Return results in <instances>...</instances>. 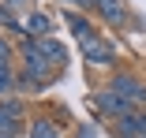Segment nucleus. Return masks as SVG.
Listing matches in <instances>:
<instances>
[{"label": "nucleus", "instance_id": "obj_10", "mask_svg": "<svg viewBox=\"0 0 146 138\" xmlns=\"http://www.w3.org/2000/svg\"><path fill=\"white\" fill-rule=\"evenodd\" d=\"M30 138H60V127H56L52 120H45V116H41V120H34V123H30Z\"/></svg>", "mask_w": 146, "mask_h": 138}, {"label": "nucleus", "instance_id": "obj_9", "mask_svg": "<svg viewBox=\"0 0 146 138\" xmlns=\"http://www.w3.org/2000/svg\"><path fill=\"white\" fill-rule=\"evenodd\" d=\"M41 52H45V60H49L52 67H64V60H68V49L56 41V37H45V41H41Z\"/></svg>", "mask_w": 146, "mask_h": 138}, {"label": "nucleus", "instance_id": "obj_12", "mask_svg": "<svg viewBox=\"0 0 146 138\" xmlns=\"http://www.w3.org/2000/svg\"><path fill=\"white\" fill-rule=\"evenodd\" d=\"M15 86H19V90H30V93H38V90H41V82H38V78H30V75L23 71V75H15Z\"/></svg>", "mask_w": 146, "mask_h": 138}, {"label": "nucleus", "instance_id": "obj_3", "mask_svg": "<svg viewBox=\"0 0 146 138\" xmlns=\"http://www.w3.org/2000/svg\"><path fill=\"white\" fill-rule=\"evenodd\" d=\"M109 90L120 93V97H124L127 104H135V108H146V82L135 78V75H116V78L109 82Z\"/></svg>", "mask_w": 146, "mask_h": 138}, {"label": "nucleus", "instance_id": "obj_11", "mask_svg": "<svg viewBox=\"0 0 146 138\" xmlns=\"http://www.w3.org/2000/svg\"><path fill=\"white\" fill-rule=\"evenodd\" d=\"M11 90H15V75H11V67H0V101H4Z\"/></svg>", "mask_w": 146, "mask_h": 138}, {"label": "nucleus", "instance_id": "obj_8", "mask_svg": "<svg viewBox=\"0 0 146 138\" xmlns=\"http://www.w3.org/2000/svg\"><path fill=\"white\" fill-rule=\"evenodd\" d=\"M101 15H105V22H112V26H124V19H127V8H124V0H98L94 4Z\"/></svg>", "mask_w": 146, "mask_h": 138}, {"label": "nucleus", "instance_id": "obj_16", "mask_svg": "<svg viewBox=\"0 0 146 138\" xmlns=\"http://www.w3.org/2000/svg\"><path fill=\"white\" fill-rule=\"evenodd\" d=\"M26 4V0H8V8H23Z\"/></svg>", "mask_w": 146, "mask_h": 138}, {"label": "nucleus", "instance_id": "obj_13", "mask_svg": "<svg viewBox=\"0 0 146 138\" xmlns=\"http://www.w3.org/2000/svg\"><path fill=\"white\" fill-rule=\"evenodd\" d=\"M8 60H11V45L0 37V67H8Z\"/></svg>", "mask_w": 146, "mask_h": 138}, {"label": "nucleus", "instance_id": "obj_1", "mask_svg": "<svg viewBox=\"0 0 146 138\" xmlns=\"http://www.w3.org/2000/svg\"><path fill=\"white\" fill-rule=\"evenodd\" d=\"M19 56H23V67H26V75H30V78H38L41 86H45V82L52 78V71H56V67L45 60V52H41V41L26 37V41L19 45Z\"/></svg>", "mask_w": 146, "mask_h": 138}, {"label": "nucleus", "instance_id": "obj_7", "mask_svg": "<svg viewBox=\"0 0 146 138\" xmlns=\"http://www.w3.org/2000/svg\"><path fill=\"white\" fill-rule=\"evenodd\" d=\"M19 116H23V104L19 101H8V97L0 101V131H11L15 134L19 131Z\"/></svg>", "mask_w": 146, "mask_h": 138}, {"label": "nucleus", "instance_id": "obj_6", "mask_svg": "<svg viewBox=\"0 0 146 138\" xmlns=\"http://www.w3.org/2000/svg\"><path fill=\"white\" fill-rule=\"evenodd\" d=\"M23 34L34 37V41H45V37L52 34V19H49L45 11H30V15H26V22H23Z\"/></svg>", "mask_w": 146, "mask_h": 138}, {"label": "nucleus", "instance_id": "obj_2", "mask_svg": "<svg viewBox=\"0 0 146 138\" xmlns=\"http://www.w3.org/2000/svg\"><path fill=\"white\" fill-rule=\"evenodd\" d=\"M79 49H82L86 64H94V67H112V60H116V49H112L105 37H98L94 30L79 37Z\"/></svg>", "mask_w": 146, "mask_h": 138}, {"label": "nucleus", "instance_id": "obj_4", "mask_svg": "<svg viewBox=\"0 0 146 138\" xmlns=\"http://www.w3.org/2000/svg\"><path fill=\"white\" fill-rule=\"evenodd\" d=\"M94 108H98V112H105L109 120H124V116H131V112H135V104H127L120 93H112V90L94 93Z\"/></svg>", "mask_w": 146, "mask_h": 138}, {"label": "nucleus", "instance_id": "obj_5", "mask_svg": "<svg viewBox=\"0 0 146 138\" xmlns=\"http://www.w3.org/2000/svg\"><path fill=\"white\" fill-rule=\"evenodd\" d=\"M116 138H146V108H135L131 116L116 120Z\"/></svg>", "mask_w": 146, "mask_h": 138}, {"label": "nucleus", "instance_id": "obj_15", "mask_svg": "<svg viewBox=\"0 0 146 138\" xmlns=\"http://www.w3.org/2000/svg\"><path fill=\"white\" fill-rule=\"evenodd\" d=\"M71 4H79V8H90V4H98V0H71Z\"/></svg>", "mask_w": 146, "mask_h": 138}, {"label": "nucleus", "instance_id": "obj_14", "mask_svg": "<svg viewBox=\"0 0 146 138\" xmlns=\"http://www.w3.org/2000/svg\"><path fill=\"white\" fill-rule=\"evenodd\" d=\"M75 138H94V127H79V134Z\"/></svg>", "mask_w": 146, "mask_h": 138}]
</instances>
